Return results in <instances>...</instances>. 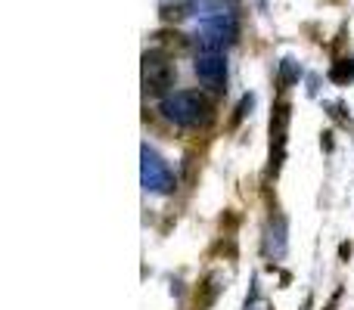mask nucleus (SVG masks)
Here are the masks:
<instances>
[{
  "label": "nucleus",
  "instance_id": "nucleus-5",
  "mask_svg": "<svg viewBox=\"0 0 354 310\" xmlns=\"http://www.w3.org/2000/svg\"><path fill=\"white\" fill-rule=\"evenodd\" d=\"M286 124H289V106L286 103H277L274 118H270V146L277 149V155L283 158V143H286Z\"/></svg>",
  "mask_w": 354,
  "mask_h": 310
},
{
  "label": "nucleus",
  "instance_id": "nucleus-4",
  "mask_svg": "<svg viewBox=\"0 0 354 310\" xmlns=\"http://www.w3.org/2000/svg\"><path fill=\"white\" fill-rule=\"evenodd\" d=\"M143 186L153 189V193H171L174 186L168 164L149 149H143Z\"/></svg>",
  "mask_w": 354,
  "mask_h": 310
},
{
  "label": "nucleus",
  "instance_id": "nucleus-6",
  "mask_svg": "<svg viewBox=\"0 0 354 310\" xmlns=\"http://www.w3.org/2000/svg\"><path fill=\"white\" fill-rule=\"evenodd\" d=\"M330 81H336V84H351V81H354V59H339V62H333Z\"/></svg>",
  "mask_w": 354,
  "mask_h": 310
},
{
  "label": "nucleus",
  "instance_id": "nucleus-2",
  "mask_svg": "<svg viewBox=\"0 0 354 310\" xmlns=\"http://www.w3.org/2000/svg\"><path fill=\"white\" fill-rule=\"evenodd\" d=\"M174 78H177V68L168 59V53H162V50H147L143 53V87H147V93L165 97L171 90Z\"/></svg>",
  "mask_w": 354,
  "mask_h": 310
},
{
  "label": "nucleus",
  "instance_id": "nucleus-3",
  "mask_svg": "<svg viewBox=\"0 0 354 310\" xmlns=\"http://www.w3.org/2000/svg\"><path fill=\"white\" fill-rule=\"evenodd\" d=\"M196 75L205 87L212 90H224V81H227V62L221 50H199L196 56Z\"/></svg>",
  "mask_w": 354,
  "mask_h": 310
},
{
  "label": "nucleus",
  "instance_id": "nucleus-1",
  "mask_svg": "<svg viewBox=\"0 0 354 310\" xmlns=\"http://www.w3.org/2000/svg\"><path fill=\"white\" fill-rule=\"evenodd\" d=\"M162 115L180 128H208L214 118V106L199 90H177L162 97Z\"/></svg>",
  "mask_w": 354,
  "mask_h": 310
},
{
  "label": "nucleus",
  "instance_id": "nucleus-8",
  "mask_svg": "<svg viewBox=\"0 0 354 310\" xmlns=\"http://www.w3.org/2000/svg\"><path fill=\"white\" fill-rule=\"evenodd\" d=\"M252 103H255V99H252V93H245V97L239 99V106H236V115L230 118V128H236V124L243 122V118H245V112L252 109Z\"/></svg>",
  "mask_w": 354,
  "mask_h": 310
},
{
  "label": "nucleus",
  "instance_id": "nucleus-9",
  "mask_svg": "<svg viewBox=\"0 0 354 310\" xmlns=\"http://www.w3.org/2000/svg\"><path fill=\"white\" fill-rule=\"evenodd\" d=\"M187 16V3H177V6H165L162 10V19H168V22H177V19Z\"/></svg>",
  "mask_w": 354,
  "mask_h": 310
},
{
  "label": "nucleus",
  "instance_id": "nucleus-7",
  "mask_svg": "<svg viewBox=\"0 0 354 310\" xmlns=\"http://www.w3.org/2000/svg\"><path fill=\"white\" fill-rule=\"evenodd\" d=\"M299 75H301V68H299V62H295V59H283L280 62V84L283 87L295 84V81H299Z\"/></svg>",
  "mask_w": 354,
  "mask_h": 310
}]
</instances>
